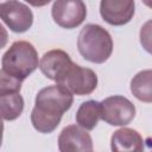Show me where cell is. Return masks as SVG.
<instances>
[{"mask_svg":"<svg viewBox=\"0 0 152 152\" xmlns=\"http://www.w3.org/2000/svg\"><path fill=\"white\" fill-rule=\"evenodd\" d=\"M74 102V95L59 84L40 89L31 112V124L39 133H52L59 125L63 114Z\"/></svg>","mask_w":152,"mask_h":152,"instance_id":"cell-1","label":"cell"},{"mask_svg":"<svg viewBox=\"0 0 152 152\" xmlns=\"http://www.w3.org/2000/svg\"><path fill=\"white\" fill-rule=\"evenodd\" d=\"M80 55L88 62L102 64L113 52V39L109 32L97 24H87L77 38Z\"/></svg>","mask_w":152,"mask_h":152,"instance_id":"cell-2","label":"cell"},{"mask_svg":"<svg viewBox=\"0 0 152 152\" xmlns=\"http://www.w3.org/2000/svg\"><path fill=\"white\" fill-rule=\"evenodd\" d=\"M2 70L7 74L24 81L38 66V52L27 40L14 42L1 58Z\"/></svg>","mask_w":152,"mask_h":152,"instance_id":"cell-3","label":"cell"},{"mask_svg":"<svg viewBox=\"0 0 152 152\" xmlns=\"http://www.w3.org/2000/svg\"><path fill=\"white\" fill-rule=\"evenodd\" d=\"M135 116V106L122 95H113L100 102V118L110 126H126Z\"/></svg>","mask_w":152,"mask_h":152,"instance_id":"cell-4","label":"cell"},{"mask_svg":"<svg viewBox=\"0 0 152 152\" xmlns=\"http://www.w3.org/2000/svg\"><path fill=\"white\" fill-rule=\"evenodd\" d=\"M97 82V75L94 70L74 63L57 84L64 87L72 95L83 96L91 94L96 89Z\"/></svg>","mask_w":152,"mask_h":152,"instance_id":"cell-5","label":"cell"},{"mask_svg":"<svg viewBox=\"0 0 152 152\" xmlns=\"http://www.w3.org/2000/svg\"><path fill=\"white\" fill-rule=\"evenodd\" d=\"M51 17L63 28H76L87 17V6L81 0H57L52 4Z\"/></svg>","mask_w":152,"mask_h":152,"instance_id":"cell-6","label":"cell"},{"mask_svg":"<svg viewBox=\"0 0 152 152\" xmlns=\"http://www.w3.org/2000/svg\"><path fill=\"white\" fill-rule=\"evenodd\" d=\"M0 18L15 33L26 32L33 24L31 8L26 4L15 0L0 1Z\"/></svg>","mask_w":152,"mask_h":152,"instance_id":"cell-7","label":"cell"},{"mask_svg":"<svg viewBox=\"0 0 152 152\" xmlns=\"http://www.w3.org/2000/svg\"><path fill=\"white\" fill-rule=\"evenodd\" d=\"M59 152H93L90 134L77 125L65 126L58 135Z\"/></svg>","mask_w":152,"mask_h":152,"instance_id":"cell-8","label":"cell"},{"mask_svg":"<svg viewBox=\"0 0 152 152\" xmlns=\"http://www.w3.org/2000/svg\"><path fill=\"white\" fill-rule=\"evenodd\" d=\"M72 64L74 62L65 51L53 49L42 56L39 61V69L45 77L55 81L57 84Z\"/></svg>","mask_w":152,"mask_h":152,"instance_id":"cell-9","label":"cell"},{"mask_svg":"<svg viewBox=\"0 0 152 152\" xmlns=\"http://www.w3.org/2000/svg\"><path fill=\"white\" fill-rule=\"evenodd\" d=\"M134 8L133 0H102L100 2L102 19L113 26H122L129 23L134 15Z\"/></svg>","mask_w":152,"mask_h":152,"instance_id":"cell-10","label":"cell"},{"mask_svg":"<svg viewBox=\"0 0 152 152\" xmlns=\"http://www.w3.org/2000/svg\"><path fill=\"white\" fill-rule=\"evenodd\" d=\"M110 150L112 152H145V142L138 131L122 127L112 134Z\"/></svg>","mask_w":152,"mask_h":152,"instance_id":"cell-11","label":"cell"},{"mask_svg":"<svg viewBox=\"0 0 152 152\" xmlns=\"http://www.w3.org/2000/svg\"><path fill=\"white\" fill-rule=\"evenodd\" d=\"M76 124L86 131H91L97 126L100 118V102L96 100H88L81 103L76 114Z\"/></svg>","mask_w":152,"mask_h":152,"instance_id":"cell-12","label":"cell"},{"mask_svg":"<svg viewBox=\"0 0 152 152\" xmlns=\"http://www.w3.org/2000/svg\"><path fill=\"white\" fill-rule=\"evenodd\" d=\"M131 93L146 103L152 102V70L146 69L139 71L131 80Z\"/></svg>","mask_w":152,"mask_h":152,"instance_id":"cell-13","label":"cell"},{"mask_svg":"<svg viewBox=\"0 0 152 152\" xmlns=\"http://www.w3.org/2000/svg\"><path fill=\"white\" fill-rule=\"evenodd\" d=\"M24 99L19 93L0 95V119L6 121L18 119L24 110Z\"/></svg>","mask_w":152,"mask_h":152,"instance_id":"cell-14","label":"cell"},{"mask_svg":"<svg viewBox=\"0 0 152 152\" xmlns=\"http://www.w3.org/2000/svg\"><path fill=\"white\" fill-rule=\"evenodd\" d=\"M23 86V81L7 74L2 69L0 70V95L8 93H19Z\"/></svg>","mask_w":152,"mask_h":152,"instance_id":"cell-15","label":"cell"},{"mask_svg":"<svg viewBox=\"0 0 152 152\" xmlns=\"http://www.w3.org/2000/svg\"><path fill=\"white\" fill-rule=\"evenodd\" d=\"M7 42H8V33L6 28L0 24V50L7 45Z\"/></svg>","mask_w":152,"mask_h":152,"instance_id":"cell-16","label":"cell"},{"mask_svg":"<svg viewBox=\"0 0 152 152\" xmlns=\"http://www.w3.org/2000/svg\"><path fill=\"white\" fill-rule=\"evenodd\" d=\"M2 137H4V122L0 119V147H1V144H2Z\"/></svg>","mask_w":152,"mask_h":152,"instance_id":"cell-17","label":"cell"}]
</instances>
